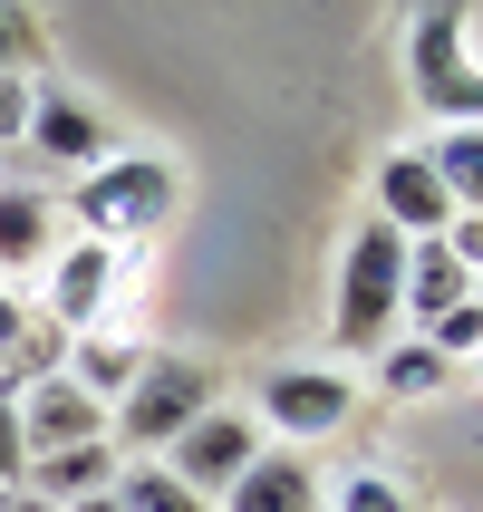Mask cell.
<instances>
[{
	"label": "cell",
	"mask_w": 483,
	"mask_h": 512,
	"mask_svg": "<svg viewBox=\"0 0 483 512\" xmlns=\"http://www.w3.org/2000/svg\"><path fill=\"white\" fill-rule=\"evenodd\" d=\"M68 213H78L87 242L145 252V232H165V213H174V165L165 155H97L68 184Z\"/></svg>",
	"instance_id": "obj_1"
},
{
	"label": "cell",
	"mask_w": 483,
	"mask_h": 512,
	"mask_svg": "<svg viewBox=\"0 0 483 512\" xmlns=\"http://www.w3.org/2000/svg\"><path fill=\"white\" fill-rule=\"evenodd\" d=\"M194 416H213V368L203 358H145L136 387L107 406V445L116 455H165Z\"/></svg>",
	"instance_id": "obj_2"
},
{
	"label": "cell",
	"mask_w": 483,
	"mask_h": 512,
	"mask_svg": "<svg viewBox=\"0 0 483 512\" xmlns=\"http://www.w3.org/2000/svg\"><path fill=\"white\" fill-rule=\"evenodd\" d=\"M397 300H406V232H387V223H368L358 242H348V271H339V319H329V339L358 358V348H387L406 329L397 319Z\"/></svg>",
	"instance_id": "obj_3"
},
{
	"label": "cell",
	"mask_w": 483,
	"mask_h": 512,
	"mask_svg": "<svg viewBox=\"0 0 483 512\" xmlns=\"http://www.w3.org/2000/svg\"><path fill=\"white\" fill-rule=\"evenodd\" d=\"M145 281V252H116V242H58L49 252V290H39V319H49L58 339H78V329H97V319H126L116 300Z\"/></svg>",
	"instance_id": "obj_4"
},
{
	"label": "cell",
	"mask_w": 483,
	"mask_h": 512,
	"mask_svg": "<svg viewBox=\"0 0 483 512\" xmlns=\"http://www.w3.org/2000/svg\"><path fill=\"white\" fill-rule=\"evenodd\" d=\"M348 416H358V387H348L339 368H271L261 377V426L281 435L290 455L319 445V435H339Z\"/></svg>",
	"instance_id": "obj_5"
},
{
	"label": "cell",
	"mask_w": 483,
	"mask_h": 512,
	"mask_svg": "<svg viewBox=\"0 0 483 512\" xmlns=\"http://www.w3.org/2000/svg\"><path fill=\"white\" fill-rule=\"evenodd\" d=\"M252 455H261V426H252V416H223V406H213V416H194V426L165 445V474H174L184 493H203V503H213V493L242 484V464H252Z\"/></svg>",
	"instance_id": "obj_6"
},
{
	"label": "cell",
	"mask_w": 483,
	"mask_h": 512,
	"mask_svg": "<svg viewBox=\"0 0 483 512\" xmlns=\"http://www.w3.org/2000/svg\"><path fill=\"white\" fill-rule=\"evenodd\" d=\"M416 97H426L445 126H474L483 87H474V49H464V10H435L416 29Z\"/></svg>",
	"instance_id": "obj_7"
},
{
	"label": "cell",
	"mask_w": 483,
	"mask_h": 512,
	"mask_svg": "<svg viewBox=\"0 0 483 512\" xmlns=\"http://www.w3.org/2000/svg\"><path fill=\"white\" fill-rule=\"evenodd\" d=\"M20 445L29 455H58V445H87V435H107V406L87 397V387H68V377H39V387H20Z\"/></svg>",
	"instance_id": "obj_8"
},
{
	"label": "cell",
	"mask_w": 483,
	"mask_h": 512,
	"mask_svg": "<svg viewBox=\"0 0 483 512\" xmlns=\"http://www.w3.org/2000/svg\"><path fill=\"white\" fill-rule=\"evenodd\" d=\"M136 368H145V339L126 329V319H97V329H78V339H68V358H58V377H68V387H87L97 406L126 397V387H136Z\"/></svg>",
	"instance_id": "obj_9"
},
{
	"label": "cell",
	"mask_w": 483,
	"mask_h": 512,
	"mask_svg": "<svg viewBox=\"0 0 483 512\" xmlns=\"http://www.w3.org/2000/svg\"><path fill=\"white\" fill-rule=\"evenodd\" d=\"M445 184H435V165L426 155H387L377 165V223L387 232H406V242H426V232H445Z\"/></svg>",
	"instance_id": "obj_10"
},
{
	"label": "cell",
	"mask_w": 483,
	"mask_h": 512,
	"mask_svg": "<svg viewBox=\"0 0 483 512\" xmlns=\"http://www.w3.org/2000/svg\"><path fill=\"white\" fill-rule=\"evenodd\" d=\"M223 512H319V464L310 455H271V445H261L252 464H242V484L223 493Z\"/></svg>",
	"instance_id": "obj_11"
},
{
	"label": "cell",
	"mask_w": 483,
	"mask_h": 512,
	"mask_svg": "<svg viewBox=\"0 0 483 512\" xmlns=\"http://www.w3.org/2000/svg\"><path fill=\"white\" fill-rule=\"evenodd\" d=\"M116 464H126V455H116L107 435H87V445H58V455H29V474H20V484L39 493L49 512H68V503H87V493H107V484H116Z\"/></svg>",
	"instance_id": "obj_12"
},
{
	"label": "cell",
	"mask_w": 483,
	"mask_h": 512,
	"mask_svg": "<svg viewBox=\"0 0 483 512\" xmlns=\"http://www.w3.org/2000/svg\"><path fill=\"white\" fill-rule=\"evenodd\" d=\"M20 136L39 145L49 165H68V174H87L97 155H107V126H97L78 97H58V87H39V97H29V126H20Z\"/></svg>",
	"instance_id": "obj_13"
},
{
	"label": "cell",
	"mask_w": 483,
	"mask_h": 512,
	"mask_svg": "<svg viewBox=\"0 0 483 512\" xmlns=\"http://www.w3.org/2000/svg\"><path fill=\"white\" fill-rule=\"evenodd\" d=\"M445 310H474V271L426 232V242H406V300H397V319L426 329V319H445Z\"/></svg>",
	"instance_id": "obj_14"
},
{
	"label": "cell",
	"mask_w": 483,
	"mask_h": 512,
	"mask_svg": "<svg viewBox=\"0 0 483 512\" xmlns=\"http://www.w3.org/2000/svg\"><path fill=\"white\" fill-rule=\"evenodd\" d=\"M58 213H49V194L39 184H0V271H29V261H49L58 242Z\"/></svg>",
	"instance_id": "obj_15"
},
{
	"label": "cell",
	"mask_w": 483,
	"mask_h": 512,
	"mask_svg": "<svg viewBox=\"0 0 483 512\" xmlns=\"http://www.w3.org/2000/svg\"><path fill=\"white\" fill-rule=\"evenodd\" d=\"M107 503H116V512H213L203 493H184V484L165 474V464H145V455H126V464H116Z\"/></svg>",
	"instance_id": "obj_16"
},
{
	"label": "cell",
	"mask_w": 483,
	"mask_h": 512,
	"mask_svg": "<svg viewBox=\"0 0 483 512\" xmlns=\"http://www.w3.org/2000/svg\"><path fill=\"white\" fill-rule=\"evenodd\" d=\"M377 387L397 406H416V397H445V358H435L426 339H387V358H377Z\"/></svg>",
	"instance_id": "obj_17"
},
{
	"label": "cell",
	"mask_w": 483,
	"mask_h": 512,
	"mask_svg": "<svg viewBox=\"0 0 483 512\" xmlns=\"http://www.w3.org/2000/svg\"><path fill=\"white\" fill-rule=\"evenodd\" d=\"M426 165H435V184H445V203L474 213V184H483V136H474V126H445Z\"/></svg>",
	"instance_id": "obj_18"
},
{
	"label": "cell",
	"mask_w": 483,
	"mask_h": 512,
	"mask_svg": "<svg viewBox=\"0 0 483 512\" xmlns=\"http://www.w3.org/2000/svg\"><path fill=\"white\" fill-rule=\"evenodd\" d=\"M319 512H406V493L377 474V464H358V474H339V484H319Z\"/></svg>",
	"instance_id": "obj_19"
},
{
	"label": "cell",
	"mask_w": 483,
	"mask_h": 512,
	"mask_svg": "<svg viewBox=\"0 0 483 512\" xmlns=\"http://www.w3.org/2000/svg\"><path fill=\"white\" fill-rule=\"evenodd\" d=\"M20 474H29V445H20V406L0 397V493H20Z\"/></svg>",
	"instance_id": "obj_20"
},
{
	"label": "cell",
	"mask_w": 483,
	"mask_h": 512,
	"mask_svg": "<svg viewBox=\"0 0 483 512\" xmlns=\"http://www.w3.org/2000/svg\"><path fill=\"white\" fill-rule=\"evenodd\" d=\"M29 97H39V87H29L20 68H0V145H20V126H29Z\"/></svg>",
	"instance_id": "obj_21"
},
{
	"label": "cell",
	"mask_w": 483,
	"mask_h": 512,
	"mask_svg": "<svg viewBox=\"0 0 483 512\" xmlns=\"http://www.w3.org/2000/svg\"><path fill=\"white\" fill-rule=\"evenodd\" d=\"M20 329H29V300L10 281H0V358H10V348H20Z\"/></svg>",
	"instance_id": "obj_22"
},
{
	"label": "cell",
	"mask_w": 483,
	"mask_h": 512,
	"mask_svg": "<svg viewBox=\"0 0 483 512\" xmlns=\"http://www.w3.org/2000/svg\"><path fill=\"white\" fill-rule=\"evenodd\" d=\"M10 58H20V10L0 0V68H10Z\"/></svg>",
	"instance_id": "obj_23"
},
{
	"label": "cell",
	"mask_w": 483,
	"mask_h": 512,
	"mask_svg": "<svg viewBox=\"0 0 483 512\" xmlns=\"http://www.w3.org/2000/svg\"><path fill=\"white\" fill-rule=\"evenodd\" d=\"M0 512H49V503H39V493L20 484V493H0Z\"/></svg>",
	"instance_id": "obj_24"
}]
</instances>
